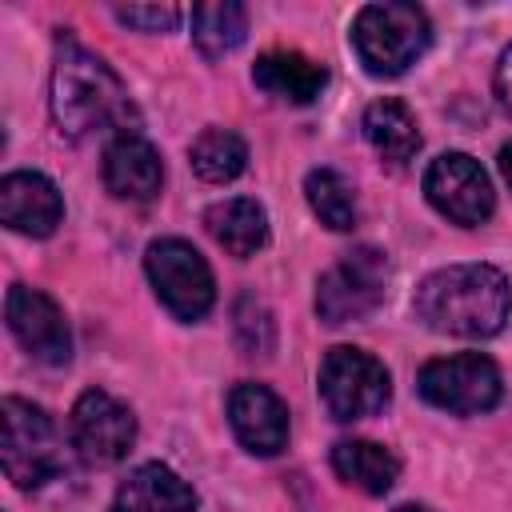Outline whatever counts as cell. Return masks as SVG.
Instances as JSON below:
<instances>
[{"instance_id":"cell-11","label":"cell","mask_w":512,"mask_h":512,"mask_svg":"<svg viewBox=\"0 0 512 512\" xmlns=\"http://www.w3.org/2000/svg\"><path fill=\"white\" fill-rule=\"evenodd\" d=\"M4 320L32 360H40L48 368L68 364L72 332H68V320L52 296H44L40 288H28V284H12L4 296Z\"/></svg>"},{"instance_id":"cell-12","label":"cell","mask_w":512,"mask_h":512,"mask_svg":"<svg viewBox=\"0 0 512 512\" xmlns=\"http://www.w3.org/2000/svg\"><path fill=\"white\" fill-rule=\"evenodd\" d=\"M228 424L252 456H276L288 444V408L264 384H236L228 392Z\"/></svg>"},{"instance_id":"cell-8","label":"cell","mask_w":512,"mask_h":512,"mask_svg":"<svg viewBox=\"0 0 512 512\" xmlns=\"http://www.w3.org/2000/svg\"><path fill=\"white\" fill-rule=\"evenodd\" d=\"M388 284V260L376 248H352L316 284V312L324 324L364 320L380 308Z\"/></svg>"},{"instance_id":"cell-7","label":"cell","mask_w":512,"mask_h":512,"mask_svg":"<svg viewBox=\"0 0 512 512\" xmlns=\"http://www.w3.org/2000/svg\"><path fill=\"white\" fill-rule=\"evenodd\" d=\"M420 396L452 416H480L500 404V368L480 352H456L428 360L416 380Z\"/></svg>"},{"instance_id":"cell-24","label":"cell","mask_w":512,"mask_h":512,"mask_svg":"<svg viewBox=\"0 0 512 512\" xmlns=\"http://www.w3.org/2000/svg\"><path fill=\"white\" fill-rule=\"evenodd\" d=\"M116 20L128 24V28H140V32H168V28H176L180 8H172V4H128V8H116Z\"/></svg>"},{"instance_id":"cell-25","label":"cell","mask_w":512,"mask_h":512,"mask_svg":"<svg viewBox=\"0 0 512 512\" xmlns=\"http://www.w3.org/2000/svg\"><path fill=\"white\" fill-rule=\"evenodd\" d=\"M496 96H500V104L512 112V44L500 52V60H496Z\"/></svg>"},{"instance_id":"cell-26","label":"cell","mask_w":512,"mask_h":512,"mask_svg":"<svg viewBox=\"0 0 512 512\" xmlns=\"http://www.w3.org/2000/svg\"><path fill=\"white\" fill-rule=\"evenodd\" d=\"M500 172H504V180H508V188H512V144L500 148Z\"/></svg>"},{"instance_id":"cell-4","label":"cell","mask_w":512,"mask_h":512,"mask_svg":"<svg viewBox=\"0 0 512 512\" xmlns=\"http://www.w3.org/2000/svg\"><path fill=\"white\" fill-rule=\"evenodd\" d=\"M0 424H4L0 456H4V472L16 488H40L60 476L64 452H60L56 424L44 408H36L32 400L8 396L0 404Z\"/></svg>"},{"instance_id":"cell-18","label":"cell","mask_w":512,"mask_h":512,"mask_svg":"<svg viewBox=\"0 0 512 512\" xmlns=\"http://www.w3.org/2000/svg\"><path fill=\"white\" fill-rule=\"evenodd\" d=\"M332 472L368 496H384L400 476V460L376 440H340L332 444Z\"/></svg>"},{"instance_id":"cell-6","label":"cell","mask_w":512,"mask_h":512,"mask_svg":"<svg viewBox=\"0 0 512 512\" xmlns=\"http://www.w3.org/2000/svg\"><path fill=\"white\" fill-rule=\"evenodd\" d=\"M392 396L388 368L364 348H332L320 364V400L332 420H364L376 416Z\"/></svg>"},{"instance_id":"cell-22","label":"cell","mask_w":512,"mask_h":512,"mask_svg":"<svg viewBox=\"0 0 512 512\" xmlns=\"http://www.w3.org/2000/svg\"><path fill=\"white\" fill-rule=\"evenodd\" d=\"M304 196L312 204V212L320 216V224H328L332 232H348L356 224V196L348 188V180L332 168H312L304 180Z\"/></svg>"},{"instance_id":"cell-1","label":"cell","mask_w":512,"mask_h":512,"mask_svg":"<svg viewBox=\"0 0 512 512\" xmlns=\"http://www.w3.org/2000/svg\"><path fill=\"white\" fill-rule=\"evenodd\" d=\"M416 320L440 336H496L512 312V288L492 264H448L420 280L412 296Z\"/></svg>"},{"instance_id":"cell-23","label":"cell","mask_w":512,"mask_h":512,"mask_svg":"<svg viewBox=\"0 0 512 512\" xmlns=\"http://www.w3.org/2000/svg\"><path fill=\"white\" fill-rule=\"evenodd\" d=\"M236 332H240V344L248 340V332H256L252 356H256V352H260V356L272 352V316H268V308H264L256 296H240V304H236Z\"/></svg>"},{"instance_id":"cell-16","label":"cell","mask_w":512,"mask_h":512,"mask_svg":"<svg viewBox=\"0 0 512 512\" xmlns=\"http://www.w3.org/2000/svg\"><path fill=\"white\" fill-rule=\"evenodd\" d=\"M196 492L160 460L140 464L128 472V480L116 488L112 512H192Z\"/></svg>"},{"instance_id":"cell-15","label":"cell","mask_w":512,"mask_h":512,"mask_svg":"<svg viewBox=\"0 0 512 512\" xmlns=\"http://www.w3.org/2000/svg\"><path fill=\"white\" fill-rule=\"evenodd\" d=\"M252 80H256L260 92H268L284 104H312L324 92L328 72H324V64L308 60L304 52L272 48L252 64Z\"/></svg>"},{"instance_id":"cell-19","label":"cell","mask_w":512,"mask_h":512,"mask_svg":"<svg viewBox=\"0 0 512 512\" xmlns=\"http://www.w3.org/2000/svg\"><path fill=\"white\" fill-rule=\"evenodd\" d=\"M360 128H364V140L376 148V156L388 164H408L420 152V128H416L412 112L392 96L368 104Z\"/></svg>"},{"instance_id":"cell-20","label":"cell","mask_w":512,"mask_h":512,"mask_svg":"<svg viewBox=\"0 0 512 512\" xmlns=\"http://www.w3.org/2000/svg\"><path fill=\"white\" fill-rule=\"evenodd\" d=\"M244 36H248V8L244 4L224 0V4H196L192 8V40L208 60L236 52L244 44Z\"/></svg>"},{"instance_id":"cell-27","label":"cell","mask_w":512,"mask_h":512,"mask_svg":"<svg viewBox=\"0 0 512 512\" xmlns=\"http://www.w3.org/2000/svg\"><path fill=\"white\" fill-rule=\"evenodd\" d=\"M396 512H432V508H424V504H400Z\"/></svg>"},{"instance_id":"cell-13","label":"cell","mask_w":512,"mask_h":512,"mask_svg":"<svg viewBox=\"0 0 512 512\" xmlns=\"http://www.w3.org/2000/svg\"><path fill=\"white\" fill-rule=\"evenodd\" d=\"M0 220L20 236H52L64 220V200L44 172H8L0 184Z\"/></svg>"},{"instance_id":"cell-9","label":"cell","mask_w":512,"mask_h":512,"mask_svg":"<svg viewBox=\"0 0 512 512\" xmlns=\"http://www.w3.org/2000/svg\"><path fill=\"white\" fill-rule=\"evenodd\" d=\"M424 196L428 204L448 216L460 228H476L492 216L496 208V192L488 172L480 168V160H472L468 152H444L428 164L424 172Z\"/></svg>"},{"instance_id":"cell-3","label":"cell","mask_w":512,"mask_h":512,"mask_svg":"<svg viewBox=\"0 0 512 512\" xmlns=\"http://www.w3.org/2000/svg\"><path fill=\"white\" fill-rule=\"evenodd\" d=\"M432 40L428 12L416 4H368L352 20V48L372 76L408 72Z\"/></svg>"},{"instance_id":"cell-5","label":"cell","mask_w":512,"mask_h":512,"mask_svg":"<svg viewBox=\"0 0 512 512\" xmlns=\"http://www.w3.org/2000/svg\"><path fill=\"white\" fill-rule=\"evenodd\" d=\"M144 272L160 296V304L176 320H200L216 304V280L208 260L180 236L152 240L144 252Z\"/></svg>"},{"instance_id":"cell-21","label":"cell","mask_w":512,"mask_h":512,"mask_svg":"<svg viewBox=\"0 0 512 512\" xmlns=\"http://www.w3.org/2000/svg\"><path fill=\"white\" fill-rule=\"evenodd\" d=\"M192 168L208 184H228L248 168V144L228 128H204L192 140Z\"/></svg>"},{"instance_id":"cell-10","label":"cell","mask_w":512,"mask_h":512,"mask_svg":"<svg viewBox=\"0 0 512 512\" xmlns=\"http://www.w3.org/2000/svg\"><path fill=\"white\" fill-rule=\"evenodd\" d=\"M72 448L80 452L84 464H116L128 456L136 440V416L128 404H120L112 392L88 388L72 404Z\"/></svg>"},{"instance_id":"cell-2","label":"cell","mask_w":512,"mask_h":512,"mask_svg":"<svg viewBox=\"0 0 512 512\" xmlns=\"http://www.w3.org/2000/svg\"><path fill=\"white\" fill-rule=\"evenodd\" d=\"M52 116L60 124V132L68 140H88L96 132H112L128 128V120H136V108L128 100V88L120 84V76L88 48H80L76 40L60 36L56 48V64H52Z\"/></svg>"},{"instance_id":"cell-14","label":"cell","mask_w":512,"mask_h":512,"mask_svg":"<svg viewBox=\"0 0 512 512\" xmlns=\"http://www.w3.org/2000/svg\"><path fill=\"white\" fill-rule=\"evenodd\" d=\"M104 184L116 200H152L164 184L160 152L136 132L116 136L104 148Z\"/></svg>"},{"instance_id":"cell-17","label":"cell","mask_w":512,"mask_h":512,"mask_svg":"<svg viewBox=\"0 0 512 512\" xmlns=\"http://www.w3.org/2000/svg\"><path fill=\"white\" fill-rule=\"evenodd\" d=\"M204 228L228 256H240V260L256 256L268 244V212L252 196H232L212 204L204 212Z\"/></svg>"}]
</instances>
